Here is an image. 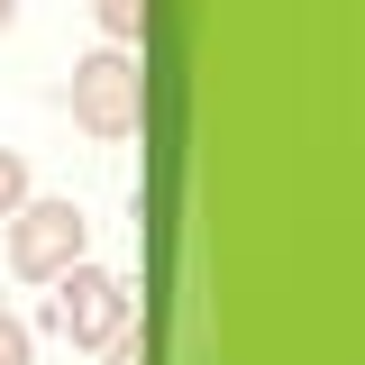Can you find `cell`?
<instances>
[{"instance_id": "cell-1", "label": "cell", "mask_w": 365, "mask_h": 365, "mask_svg": "<svg viewBox=\"0 0 365 365\" xmlns=\"http://www.w3.org/2000/svg\"><path fill=\"white\" fill-rule=\"evenodd\" d=\"M9 265L28 274V283H55L64 265H83V210H73V201L19 210V228H9Z\"/></svg>"}, {"instance_id": "cell-2", "label": "cell", "mask_w": 365, "mask_h": 365, "mask_svg": "<svg viewBox=\"0 0 365 365\" xmlns=\"http://www.w3.org/2000/svg\"><path fill=\"white\" fill-rule=\"evenodd\" d=\"M55 283H64V292H55V319H64V338H119V319H128V292H119V274H101V265H64Z\"/></svg>"}, {"instance_id": "cell-3", "label": "cell", "mask_w": 365, "mask_h": 365, "mask_svg": "<svg viewBox=\"0 0 365 365\" xmlns=\"http://www.w3.org/2000/svg\"><path fill=\"white\" fill-rule=\"evenodd\" d=\"M73 119H83L91 137H128V119H137V73H128V55H91L83 73H73Z\"/></svg>"}, {"instance_id": "cell-4", "label": "cell", "mask_w": 365, "mask_h": 365, "mask_svg": "<svg viewBox=\"0 0 365 365\" xmlns=\"http://www.w3.org/2000/svg\"><path fill=\"white\" fill-rule=\"evenodd\" d=\"M19 201H28V165H19V155H0V220H9Z\"/></svg>"}, {"instance_id": "cell-5", "label": "cell", "mask_w": 365, "mask_h": 365, "mask_svg": "<svg viewBox=\"0 0 365 365\" xmlns=\"http://www.w3.org/2000/svg\"><path fill=\"white\" fill-rule=\"evenodd\" d=\"M101 28L110 37H137V0H101Z\"/></svg>"}, {"instance_id": "cell-6", "label": "cell", "mask_w": 365, "mask_h": 365, "mask_svg": "<svg viewBox=\"0 0 365 365\" xmlns=\"http://www.w3.org/2000/svg\"><path fill=\"white\" fill-rule=\"evenodd\" d=\"M0 365H28V329H19L9 311H0Z\"/></svg>"}, {"instance_id": "cell-7", "label": "cell", "mask_w": 365, "mask_h": 365, "mask_svg": "<svg viewBox=\"0 0 365 365\" xmlns=\"http://www.w3.org/2000/svg\"><path fill=\"white\" fill-rule=\"evenodd\" d=\"M9 9H19V0H0V28H9Z\"/></svg>"}]
</instances>
